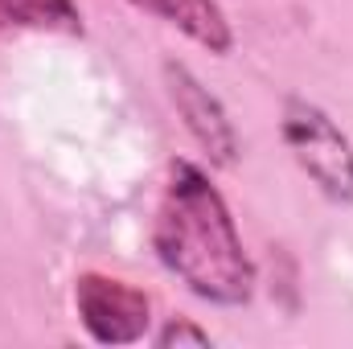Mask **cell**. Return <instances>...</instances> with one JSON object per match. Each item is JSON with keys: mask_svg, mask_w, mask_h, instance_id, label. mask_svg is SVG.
<instances>
[{"mask_svg": "<svg viewBox=\"0 0 353 349\" xmlns=\"http://www.w3.org/2000/svg\"><path fill=\"white\" fill-rule=\"evenodd\" d=\"M128 4H136L140 12L181 29L189 41H197L210 54H230V46H234L230 21H226L218 0H128Z\"/></svg>", "mask_w": 353, "mask_h": 349, "instance_id": "5b68a950", "label": "cell"}, {"mask_svg": "<svg viewBox=\"0 0 353 349\" xmlns=\"http://www.w3.org/2000/svg\"><path fill=\"white\" fill-rule=\"evenodd\" d=\"M83 33V12L74 0H0V33Z\"/></svg>", "mask_w": 353, "mask_h": 349, "instance_id": "8992f818", "label": "cell"}, {"mask_svg": "<svg viewBox=\"0 0 353 349\" xmlns=\"http://www.w3.org/2000/svg\"><path fill=\"white\" fill-rule=\"evenodd\" d=\"M279 128L292 161L312 177V185L329 201H353V144L329 119V111H321L300 94H288Z\"/></svg>", "mask_w": 353, "mask_h": 349, "instance_id": "7a4b0ae2", "label": "cell"}, {"mask_svg": "<svg viewBox=\"0 0 353 349\" xmlns=\"http://www.w3.org/2000/svg\"><path fill=\"white\" fill-rule=\"evenodd\" d=\"M165 90L173 99L176 115L185 119L189 136L201 144V152L218 165V169H230L239 161V132L222 107L218 94H210V87H201V79L185 66V62H165Z\"/></svg>", "mask_w": 353, "mask_h": 349, "instance_id": "277c9868", "label": "cell"}, {"mask_svg": "<svg viewBox=\"0 0 353 349\" xmlns=\"http://www.w3.org/2000/svg\"><path fill=\"white\" fill-rule=\"evenodd\" d=\"M74 308H79V321L90 333V341L99 346H132L152 325V300L140 288L115 275H103V271L79 275Z\"/></svg>", "mask_w": 353, "mask_h": 349, "instance_id": "3957f363", "label": "cell"}, {"mask_svg": "<svg viewBox=\"0 0 353 349\" xmlns=\"http://www.w3.org/2000/svg\"><path fill=\"white\" fill-rule=\"evenodd\" d=\"M157 341H161V346H210V333L197 329V325H189V321H169V325L157 333Z\"/></svg>", "mask_w": 353, "mask_h": 349, "instance_id": "52a82bcc", "label": "cell"}, {"mask_svg": "<svg viewBox=\"0 0 353 349\" xmlns=\"http://www.w3.org/2000/svg\"><path fill=\"white\" fill-rule=\"evenodd\" d=\"M152 247L157 259L210 304L239 308L255 296V263L239 239L230 206L189 161H173L169 169Z\"/></svg>", "mask_w": 353, "mask_h": 349, "instance_id": "6da1fadb", "label": "cell"}]
</instances>
